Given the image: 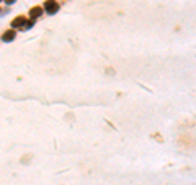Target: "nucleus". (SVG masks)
<instances>
[{
    "instance_id": "nucleus-1",
    "label": "nucleus",
    "mask_w": 196,
    "mask_h": 185,
    "mask_svg": "<svg viewBox=\"0 0 196 185\" xmlns=\"http://www.w3.org/2000/svg\"><path fill=\"white\" fill-rule=\"evenodd\" d=\"M44 8H46V12L49 13V15H52V13H56L57 10H59V5H57V2H54V0H47V2L44 3Z\"/></svg>"
},
{
    "instance_id": "nucleus-2",
    "label": "nucleus",
    "mask_w": 196,
    "mask_h": 185,
    "mask_svg": "<svg viewBox=\"0 0 196 185\" xmlns=\"http://www.w3.org/2000/svg\"><path fill=\"white\" fill-rule=\"evenodd\" d=\"M15 36H17L15 30H8V31L3 33V41H13V40H15Z\"/></svg>"
},
{
    "instance_id": "nucleus-3",
    "label": "nucleus",
    "mask_w": 196,
    "mask_h": 185,
    "mask_svg": "<svg viewBox=\"0 0 196 185\" xmlns=\"http://www.w3.org/2000/svg\"><path fill=\"white\" fill-rule=\"evenodd\" d=\"M43 13V8H39V7H35V8H31V12H30V15H31V20L35 21V18H38Z\"/></svg>"
},
{
    "instance_id": "nucleus-4",
    "label": "nucleus",
    "mask_w": 196,
    "mask_h": 185,
    "mask_svg": "<svg viewBox=\"0 0 196 185\" xmlns=\"http://www.w3.org/2000/svg\"><path fill=\"white\" fill-rule=\"evenodd\" d=\"M25 21H26V20H25V18H23V17H18V18H15V20L12 21V26H13V28H18V26H21V28H23V25H25Z\"/></svg>"
},
{
    "instance_id": "nucleus-5",
    "label": "nucleus",
    "mask_w": 196,
    "mask_h": 185,
    "mask_svg": "<svg viewBox=\"0 0 196 185\" xmlns=\"http://www.w3.org/2000/svg\"><path fill=\"white\" fill-rule=\"evenodd\" d=\"M33 25H35V21H25V25H23V30H30V28H33Z\"/></svg>"
},
{
    "instance_id": "nucleus-6",
    "label": "nucleus",
    "mask_w": 196,
    "mask_h": 185,
    "mask_svg": "<svg viewBox=\"0 0 196 185\" xmlns=\"http://www.w3.org/2000/svg\"><path fill=\"white\" fill-rule=\"evenodd\" d=\"M17 2V0H7V3H8V5H12V3H15Z\"/></svg>"
},
{
    "instance_id": "nucleus-7",
    "label": "nucleus",
    "mask_w": 196,
    "mask_h": 185,
    "mask_svg": "<svg viewBox=\"0 0 196 185\" xmlns=\"http://www.w3.org/2000/svg\"><path fill=\"white\" fill-rule=\"evenodd\" d=\"M0 2H2V0H0Z\"/></svg>"
}]
</instances>
